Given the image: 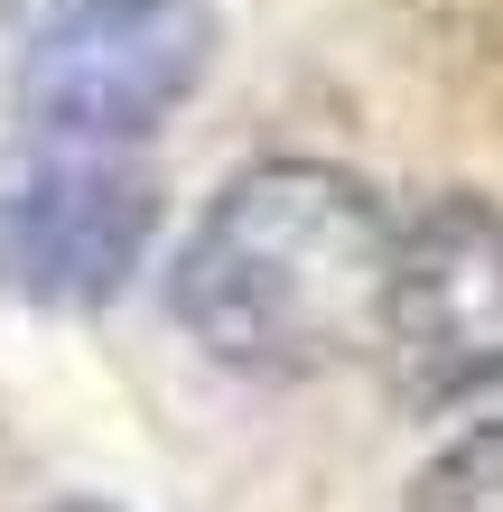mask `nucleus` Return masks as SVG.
Instances as JSON below:
<instances>
[{
	"label": "nucleus",
	"mask_w": 503,
	"mask_h": 512,
	"mask_svg": "<svg viewBox=\"0 0 503 512\" xmlns=\"http://www.w3.org/2000/svg\"><path fill=\"white\" fill-rule=\"evenodd\" d=\"M392 215L327 159H261L205 205L177 252V317L233 373H327L373 345Z\"/></svg>",
	"instance_id": "1"
},
{
	"label": "nucleus",
	"mask_w": 503,
	"mask_h": 512,
	"mask_svg": "<svg viewBox=\"0 0 503 512\" xmlns=\"http://www.w3.org/2000/svg\"><path fill=\"white\" fill-rule=\"evenodd\" d=\"M215 66V10L205 0H56L19 56V112L47 140H140Z\"/></svg>",
	"instance_id": "2"
},
{
	"label": "nucleus",
	"mask_w": 503,
	"mask_h": 512,
	"mask_svg": "<svg viewBox=\"0 0 503 512\" xmlns=\"http://www.w3.org/2000/svg\"><path fill=\"white\" fill-rule=\"evenodd\" d=\"M159 233V187L112 149L47 140L0 159V298L103 308L131 289Z\"/></svg>",
	"instance_id": "3"
},
{
	"label": "nucleus",
	"mask_w": 503,
	"mask_h": 512,
	"mask_svg": "<svg viewBox=\"0 0 503 512\" xmlns=\"http://www.w3.org/2000/svg\"><path fill=\"white\" fill-rule=\"evenodd\" d=\"M382 364L410 401H476L503 382V215L485 196H438L392 233Z\"/></svg>",
	"instance_id": "4"
},
{
	"label": "nucleus",
	"mask_w": 503,
	"mask_h": 512,
	"mask_svg": "<svg viewBox=\"0 0 503 512\" xmlns=\"http://www.w3.org/2000/svg\"><path fill=\"white\" fill-rule=\"evenodd\" d=\"M410 512H503V419H476L410 475Z\"/></svg>",
	"instance_id": "5"
},
{
	"label": "nucleus",
	"mask_w": 503,
	"mask_h": 512,
	"mask_svg": "<svg viewBox=\"0 0 503 512\" xmlns=\"http://www.w3.org/2000/svg\"><path fill=\"white\" fill-rule=\"evenodd\" d=\"M47 512H112V503H47Z\"/></svg>",
	"instance_id": "6"
}]
</instances>
